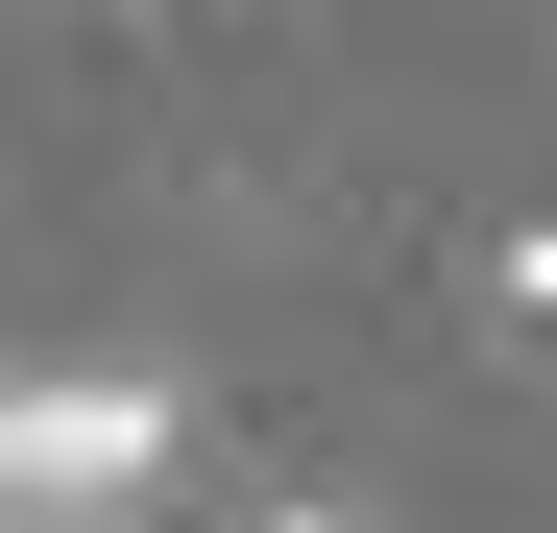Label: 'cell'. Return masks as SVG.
<instances>
[{
    "label": "cell",
    "mask_w": 557,
    "mask_h": 533,
    "mask_svg": "<svg viewBox=\"0 0 557 533\" xmlns=\"http://www.w3.org/2000/svg\"><path fill=\"white\" fill-rule=\"evenodd\" d=\"M146 485H170V388H146V364L0 388V533H122Z\"/></svg>",
    "instance_id": "obj_1"
},
{
    "label": "cell",
    "mask_w": 557,
    "mask_h": 533,
    "mask_svg": "<svg viewBox=\"0 0 557 533\" xmlns=\"http://www.w3.org/2000/svg\"><path fill=\"white\" fill-rule=\"evenodd\" d=\"M485 292H509V339H557V219H533V243L485 266Z\"/></svg>",
    "instance_id": "obj_2"
},
{
    "label": "cell",
    "mask_w": 557,
    "mask_h": 533,
    "mask_svg": "<svg viewBox=\"0 0 557 533\" xmlns=\"http://www.w3.org/2000/svg\"><path fill=\"white\" fill-rule=\"evenodd\" d=\"M267 533H363V509H267Z\"/></svg>",
    "instance_id": "obj_3"
}]
</instances>
